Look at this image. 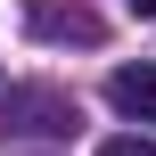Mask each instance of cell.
I'll list each match as a JSON object with an SVG mask.
<instances>
[{"instance_id": "3", "label": "cell", "mask_w": 156, "mask_h": 156, "mask_svg": "<svg viewBox=\"0 0 156 156\" xmlns=\"http://www.w3.org/2000/svg\"><path fill=\"white\" fill-rule=\"evenodd\" d=\"M0 115H25L16 132H66V123H74V107H66V99H33V90H8V99H0Z\"/></svg>"}, {"instance_id": "1", "label": "cell", "mask_w": 156, "mask_h": 156, "mask_svg": "<svg viewBox=\"0 0 156 156\" xmlns=\"http://www.w3.org/2000/svg\"><path fill=\"white\" fill-rule=\"evenodd\" d=\"M25 25H33L41 41H82V49H99V33H107L82 0H25Z\"/></svg>"}, {"instance_id": "2", "label": "cell", "mask_w": 156, "mask_h": 156, "mask_svg": "<svg viewBox=\"0 0 156 156\" xmlns=\"http://www.w3.org/2000/svg\"><path fill=\"white\" fill-rule=\"evenodd\" d=\"M107 99H115V115L156 123V66H115V74H107Z\"/></svg>"}, {"instance_id": "5", "label": "cell", "mask_w": 156, "mask_h": 156, "mask_svg": "<svg viewBox=\"0 0 156 156\" xmlns=\"http://www.w3.org/2000/svg\"><path fill=\"white\" fill-rule=\"evenodd\" d=\"M123 8H132V16H156V0H123Z\"/></svg>"}, {"instance_id": "4", "label": "cell", "mask_w": 156, "mask_h": 156, "mask_svg": "<svg viewBox=\"0 0 156 156\" xmlns=\"http://www.w3.org/2000/svg\"><path fill=\"white\" fill-rule=\"evenodd\" d=\"M99 156H156V140H140V132H132V140H107Z\"/></svg>"}]
</instances>
